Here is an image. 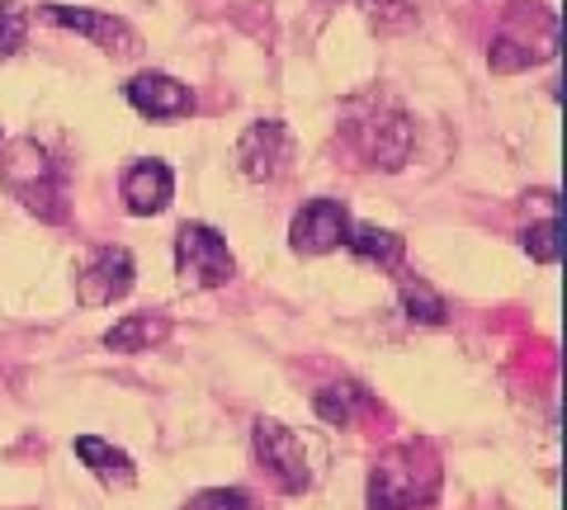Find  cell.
<instances>
[{"instance_id": "obj_9", "label": "cell", "mask_w": 567, "mask_h": 510, "mask_svg": "<svg viewBox=\"0 0 567 510\" xmlns=\"http://www.w3.org/2000/svg\"><path fill=\"white\" fill-rule=\"evenodd\" d=\"M39 14L48 24L58 29H71V33H85L95 48H104L110 58H137L142 52V39L128 20L118 14H104V10H81V6H39Z\"/></svg>"}, {"instance_id": "obj_6", "label": "cell", "mask_w": 567, "mask_h": 510, "mask_svg": "<svg viewBox=\"0 0 567 510\" xmlns=\"http://www.w3.org/2000/svg\"><path fill=\"white\" fill-rule=\"evenodd\" d=\"M251 445H256V459H260V468L270 472L279 491H289V497H303V491L312 487L308 449H303V439H298L289 426H284V420H275V416H260V420H256Z\"/></svg>"}, {"instance_id": "obj_11", "label": "cell", "mask_w": 567, "mask_h": 510, "mask_svg": "<svg viewBox=\"0 0 567 510\" xmlns=\"http://www.w3.org/2000/svg\"><path fill=\"white\" fill-rule=\"evenodd\" d=\"M118 195L133 218H156V214H166L175 199V175L166 162H133L118 180Z\"/></svg>"}, {"instance_id": "obj_13", "label": "cell", "mask_w": 567, "mask_h": 510, "mask_svg": "<svg viewBox=\"0 0 567 510\" xmlns=\"http://www.w3.org/2000/svg\"><path fill=\"white\" fill-rule=\"evenodd\" d=\"M71 449H76V459L91 468L104 487H133L137 468H133L128 454L110 445V439H100V435H76V445H71Z\"/></svg>"}, {"instance_id": "obj_2", "label": "cell", "mask_w": 567, "mask_h": 510, "mask_svg": "<svg viewBox=\"0 0 567 510\" xmlns=\"http://www.w3.org/2000/svg\"><path fill=\"white\" fill-rule=\"evenodd\" d=\"M440 497V459L431 445L406 439L383 449L369 472V510H416Z\"/></svg>"}, {"instance_id": "obj_18", "label": "cell", "mask_w": 567, "mask_h": 510, "mask_svg": "<svg viewBox=\"0 0 567 510\" xmlns=\"http://www.w3.org/2000/svg\"><path fill=\"white\" fill-rule=\"evenodd\" d=\"M364 14H369V24L383 29V33H402V29H412L421 20V10H425V0H360Z\"/></svg>"}, {"instance_id": "obj_12", "label": "cell", "mask_w": 567, "mask_h": 510, "mask_svg": "<svg viewBox=\"0 0 567 510\" xmlns=\"http://www.w3.org/2000/svg\"><path fill=\"white\" fill-rule=\"evenodd\" d=\"M123 95H128V104H133L142 118H185L194 110L189 85L166 76V72H142V76H133L128 85H123Z\"/></svg>"}, {"instance_id": "obj_10", "label": "cell", "mask_w": 567, "mask_h": 510, "mask_svg": "<svg viewBox=\"0 0 567 510\" xmlns=\"http://www.w3.org/2000/svg\"><path fill=\"white\" fill-rule=\"evenodd\" d=\"M350 232V214L341 199H312L298 208V218L289 227V246L298 256H327L336 246H346Z\"/></svg>"}, {"instance_id": "obj_8", "label": "cell", "mask_w": 567, "mask_h": 510, "mask_svg": "<svg viewBox=\"0 0 567 510\" xmlns=\"http://www.w3.org/2000/svg\"><path fill=\"white\" fill-rule=\"evenodd\" d=\"M133 279H137V266L123 246H95L91 260L76 274V298L81 308H110L133 293Z\"/></svg>"}, {"instance_id": "obj_1", "label": "cell", "mask_w": 567, "mask_h": 510, "mask_svg": "<svg viewBox=\"0 0 567 510\" xmlns=\"http://www.w3.org/2000/svg\"><path fill=\"white\" fill-rule=\"evenodd\" d=\"M0 185L6 195L29 208L43 222H66L71 199H66V166L52 156L39 137H14L0 147Z\"/></svg>"}, {"instance_id": "obj_14", "label": "cell", "mask_w": 567, "mask_h": 510, "mask_svg": "<svg viewBox=\"0 0 567 510\" xmlns=\"http://www.w3.org/2000/svg\"><path fill=\"white\" fill-rule=\"evenodd\" d=\"M346 246L364 266H379V270H402V256H406V241L388 227H374V222H350L346 232Z\"/></svg>"}, {"instance_id": "obj_20", "label": "cell", "mask_w": 567, "mask_h": 510, "mask_svg": "<svg viewBox=\"0 0 567 510\" xmlns=\"http://www.w3.org/2000/svg\"><path fill=\"white\" fill-rule=\"evenodd\" d=\"M525 251H529V260H539V266H554L558 260V208L525 232Z\"/></svg>"}, {"instance_id": "obj_17", "label": "cell", "mask_w": 567, "mask_h": 510, "mask_svg": "<svg viewBox=\"0 0 567 510\" xmlns=\"http://www.w3.org/2000/svg\"><path fill=\"white\" fill-rule=\"evenodd\" d=\"M398 298H402V312L412 316V322H421V326H445V298H440L425 279H416V274H398Z\"/></svg>"}, {"instance_id": "obj_7", "label": "cell", "mask_w": 567, "mask_h": 510, "mask_svg": "<svg viewBox=\"0 0 567 510\" xmlns=\"http://www.w3.org/2000/svg\"><path fill=\"white\" fill-rule=\"evenodd\" d=\"M293 152H298V143H293L289 123L260 118L237 137V170L246 175V180H256V185H275V180L289 175Z\"/></svg>"}, {"instance_id": "obj_15", "label": "cell", "mask_w": 567, "mask_h": 510, "mask_svg": "<svg viewBox=\"0 0 567 510\" xmlns=\"http://www.w3.org/2000/svg\"><path fill=\"white\" fill-rule=\"evenodd\" d=\"M171 336V322L166 316H152V312H128L123 322H114L104 331V345L114 350V355H142V350L162 345Z\"/></svg>"}, {"instance_id": "obj_21", "label": "cell", "mask_w": 567, "mask_h": 510, "mask_svg": "<svg viewBox=\"0 0 567 510\" xmlns=\"http://www.w3.org/2000/svg\"><path fill=\"white\" fill-rule=\"evenodd\" d=\"M185 510H256V501L246 497L241 487H208V491H199Z\"/></svg>"}, {"instance_id": "obj_16", "label": "cell", "mask_w": 567, "mask_h": 510, "mask_svg": "<svg viewBox=\"0 0 567 510\" xmlns=\"http://www.w3.org/2000/svg\"><path fill=\"white\" fill-rule=\"evenodd\" d=\"M312 407H317V416H322L327 426H350V420L379 412V402H374V393H369L364 383H331V388H322L312 397Z\"/></svg>"}, {"instance_id": "obj_19", "label": "cell", "mask_w": 567, "mask_h": 510, "mask_svg": "<svg viewBox=\"0 0 567 510\" xmlns=\"http://www.w3.org/2000/svg\"><path fill=\"white\" fill-rule=\"evenodd\" d=\"M29 43V10L14 0H0V58H14Z\"/></svg>"}, {"instance_id": "obj_4", "label": "cell", "mask_w": 567, "mask_h": 510, "mask_svg": "<svg viewBox=\"0 0 567 510\" xmlns=\"http://www.w3.org/2000/svg\"><path fill=\"white\" fill-rule=\"evenodd\" d=\"M346 143L379 170H402L412 156L416 128L393 100H360L346 114Z\"/></svg>"}, {"instance_id": "obj_5", "label": "cell", "mask_w": 567, "mask_h": 510, "mask_svg": "<svg viewBox=\"0 0 567 510\" xmlns=\"http://www.w3.org/2000/svg\"><path fill=\"white\" fill-rule=\"evenodd\" d=\"M175 274L185 289H223L237 274V260L227 251L218 227L208 222H185L175 232Z\"/></svg>"}, {"instance_id": "obj_3", "label": "cell", "mask_w": 567, "mask_h": 510, "mask_svg": "<svg viewBox=\"0 0 567 510\" xmlns=\"http://www.w3.org/2000/svg\"><path fill=\"white\" fill-rule=\"evenodd\" d=\"M558 58V14L539 6V0H516L502 14V29L492 33L487 62L492 72H529V66H544Z\"/></svg>"}]
</instances>
